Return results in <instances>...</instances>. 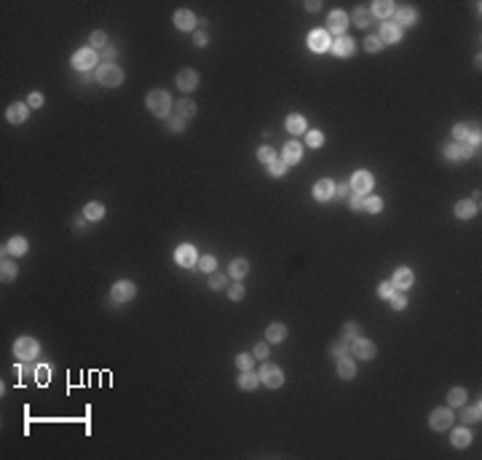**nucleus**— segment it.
Masks as SVG:
<instances>
[{
    "instance_id": "1",
    "label": "nucleus",
    "mask_w": 482,
    "mask_h": 460,
    "mask_svg": "<svg viewBox=\"0 0 482 460\" xmlns=\"http://www.w3.org/2000/svg\"><path fill=\"white\" fill-rule=\"evenodd\" d=\"M145 102H148V110L156 115V118H169V110H172V97H169V91L156 89V91L148 94Z\"/></svg>"
},
{
    "instance_id": "2",
    "label": "nucleus",
    "mask_w": 482,
    "mask_h": 460,
    "mask_svg": "<svg viewBox=\"0 0 482 460\" xmlns=\"http://www.w3.org/2000/svg\"><path fill=\"white\" fill-rule=\"evenodd\" d=\"M97 80H99L102 86H108V89H115V86L123 83V70L115 67L113 62L99 64V67H97Z\"/></svg>"
},
{
    "instance_id": "3",
    "label": "nucleus",
    "mask_w": 482,
    "mask_h": 460,
    "mask_svg": "<svg viewBox=\"0 0 482 460\" xmlns=\"http://www.w3.org/2000/svg\"><path fill=\"white\" fill-rule=\"evenodd\" d=\"M260 383L265 388H281V383H284V372H281L274 361H263V367H260Z\"/></svg>"
},
{
    "instance_id": "4",
    "label": "nucleus",
    "mask_w": 482,
    "mask_h": 460,
    "mask_svg": "<svg viewBox=\"0 0 482 460\" xmlns=\"http://www.w3.org/2000/svg\"><path fill=\"white\" fill-rule=\"evenodd\" d=\"M14 353H16L19 361H32L38 356V340L35 337H19L14 343Z\"/></svg>"
},
{
    "instance_id": "5",
    "label": "nucleus",
    "mask_w": 482,
    "mask_h": 460,
    "mask_svg": "<svg viewBox=\"0 0 482 460\" xmlns=\"http://www.w3.org/2000/svg\"><path fill=\"white\" fill-rule=\"evenodd\" d=\"M429 426L434 431H448L453 426V409L450 407H439V409H434L431 415H429Z\"/></svg>"
},
{
    "instance_id": "6",
    "label": "nucleus",
    "mask_w": 482,
    "mask_h": 460,
    "mask_svg": "<svg viewBox=\"0 0 482 460\" xmlns=\"http://www.w3.org/2000/svg\"><path fill=\"white\" fill-rule=\"evenodd\" d=\"M97 62H99V56H97L94 49H80L73 56V64H75V70H80V73H89L91 67H97Z\"/></svg>"
},
{
    "instance_id": "7",
    "label": "nucleus",
    "mask_w": 482,
    "mask_h": 460,
    "mask_svg": "<svg viewBox=\"0 0 482 460\" xmlns=\"http://www.w3.org/2000/svg\"><path fill=\"white\" fill-rule=\"evenodd\" d=\"M375 353H378V348H375L370 340H364V337H357L354 343H351V356H357V359L372 361V359H375Z\"/></svg>"
},
{
    "instance_id": "8",
    "label": "nucleus",
    "mask_w": 482,
    "mask_h": 460,
    "mask_svg": "<svg viewBox=\"0 0 482 460\" xmlns=\"http://www.w3.org/2000/svg\"><path fill=\"white\" fill-rule=\"evenodd\" d=\"M346 30H348V14L346 11H332L330 21H327V32L340 38V35H346Z\"/></svg>"
},
{
    "instance_id": "9",
    "label": "nucleus",
    "mask_w": 482,
    "mask_h": 460,
    "mask_svg": "<svg viewBox=\"0 0 482 460\" xmlns=\"http://www.w3.org/2000/svg\"><path fill=\"white\" fill-rule=\"evenodd\" d=\"M372 185H375V180H372L370 171H357L354 177H351V190L359 193V195H367L372 190Z\"/></svg>"
},
{
    "instance_id": "10",
    "label": "nucleus",
    "mask_w": 482,
    "mask_h": 460,
    "mask_svg": "<svg viewBox=\"0 0 482 460\" xmlns=\"http://www.w3.org/2000/svg\"><path fill=\"white\" fill-rule=\"evenodd\" d=\"M330 51H332L335 56H340V59H348V56H354V51H357V43L351 40V38H346V35H340V38H335V40H332Z\"/></svg>"
},
{
    "instance_id": "11",
    "label": "nucleus",
    "mask_w": 482,
    "mask_h": 460,
    "mask_svg": "<svg viewBox=\"0 0 482 460\" xmlns=\"http://www.w3.org/2000/svg\"><path fill=\"white\" fill-rule=\"evenodd\" d=\"M308 46H311V51H316V54L330 51V46H332L330 32H327V30H313V32L308 35Z\"/></svg>"
},
{
    "instance_id": "12",
    "label": "nucleus",
    "mask_w": 482,
    "mask_h": 460,
    "mask_svg": "<svg viewBox=\"0 0 482 460\" xmlns=\"http://www.w3.org/2000/svg\"><path fill=\"white\" fill-rule=\"evenodd\" d=\"M174 259H177V265H182V268H193L198 262V252L191 244H182V246H177V252H174Z\"/></svg>"
},
{
    "instance_id": "13",
    "label": "nucleus",
    "mask_w": 482,
    "mask_h": 460,
    "mask_svg": "<svg viewBox=\"0 0 482 460\" xmlns=\"http://www.w3.org/2000/svg\"><path fill=\"white\" fill-rule=\"evenodd\" d=\"M113 300L115 302H129L137 294V287L132 284V281H118V284H113Z\"/></svg>"
},
{
    "instance_id": "14",
    "label": "nucleus",
    "mask_w": 482,
    "mask_h": 460,
    "mask_svg": "<svg viewBox=\"0 0 482 460\" xmlns=\"http://www.w3.org/2000/svg\"><path fill=\"white\" fill-rule=\"evenodd\" d=\"M27 115H30V104H22V102H14L6 110L8 123H27Z\"/></svg>"
},
{
    "instance_id": "15",
    "label": "nucleus",
    "mask_w": 482,
    "mask_h": 460,
    "mask_svg": "<svg viewBox=\"0 0 482 460\" xmlns=\"http://www.w3.org/2000/svg\"><path fill=\"white\" fill-rule=\"evenodd\" d=\"M177 86H180L182 91H193V89H198V73H196V70H191V67L180 70V73H177Z\"/></svg>"
},
{
    "instance_id": "16",
    "label": "nucleus",
    "mask_w": 482,
    "mask_h": 460,
    "mask_svg": "<svg viewBox=\"0 0 482 460\" xmlns=\"http://www.w3.org/2000/svg\"><path fill=\"white\" fill-rule=\"evenodd\" d=\"M313 198L316 201H330V198H335V182L332 180H319L313 185Z\"/></svg>"
},
{
    "instance_id": "17",
    "label": "nucleus",
    "mask_w": 482,
    "mask_h": 460,
    "mask_svg": "<svg viewBox=\"0 0 482 460\" xmlns=\"http://www.w3.org/2000/svg\"><path fill=\"white\" fill-rule=\"evenodd\" d=\"M378 38H381L383 43H399V40H402V30H399L394 21H383Z\"/></svg>"
},
{
    "instance_id": "18",
    "label": "nucleus",
    "mask_w": 482,
    "mask_h": 460,
    "mask_svg": "<svg viewBox=\"0 0 482 460\" xmlns=\"http://www.w3.org/2000/svg\"><path fill=\"white\" fill-rule=\"evenodd\" d=\"M413 281H415L413 270H410V268H399L396 273H394L391 284H394V289H410V287H413Z\"/></svg>"
},
{
    "instance_id": "19",
    "label": "nucleus",
    "mask_w": 482,
    "mask_h": 460,
    "mask_svg": "<svg viewBox=\"0 0 482 460\" xmlns=\"http://www.w3.org/2000/svg\"><path fill=\"white\" fill-rule=\"evenodd\" d=\"M300 158H303V147H300V142H287L284 150H281V161H284L287 166H292V163H298Z\"/></svg>"
},
{
    "instance_id": "20",
    "label": "nucleus",
    "mask_w": 482,
    "mask_h": 460,
    "mask_svg": "<svg viewBox=\"0 0 482 460\" xmlns=\"http://www.w3.org/2000/svg\"><path fill=\"white\" fill-rule=\"evenodd\" d=\"M415 19H418V14H415V8H410V6H402V8L394 11V25H396V27H402V25H415Z\"/></svg>"
},
{
    "instance_id": "21",
    "label": "nucleus",
    "mask_w": 482,
    "mask_h": 460,
    "mask_svg": "<svg viewBox=\"0 0 482 460\" xmlns=\"http://www.w3.org/2000/svg\"><path fill=\"white\" fill-rule=\"evenodd\" d=\"M174 25H177V30H185V32H191L196 27V16L191 14L187 8H180L177 14H174Z\"/></svg>"
},
{
    "instance_id": "22",
    "label": "nucleus",
    "mask_w": 482,
    "mask_h": 460,
    "mask_svg": "<svg viewBox=\"0 0 482 460\" xmlns=\"http://www.w3.org/2000/svg\"><path fill=\"white\" fill-rule=\"evenodd\" d=\"M394 11H396V6L391 0H378V3H372V16H378L383 21H389V16H394Z\"/></svg>"
},
{
    "instance_id": "23",
    "label": "nucleus",
    "mask_w": 482,
    "mask_h": 460,
    "mask_svg": "<svg viewBox=\"0 0 482 460\" xmlns=\"http://www.w3.org/2000/svg\"><path fill=\"white\" fill-rule=\"evenodd\" d=\"M450 444L458 447V450H464V447L472 444V431H469V426H466V428H455V431L450 433Z\"/></svg>"
},
{
    "instance_id": "24",
    "label": "nucleus",
    "mask_w": 482,
    "mask_h": 460,
    "mask_svg": "<svg viewBox=\"0 0 482 460\" xmlns=\"http://www.w3.org/2000/svg\"><path fill=\"white\" fill-rule=\"evenodd\" d=\"M260 385V375L252 372V369H244L239 375V388H244V391H255V388Z\"/></svg>"
},
{
    "instance_id": "25",
    "label": "nucleus",
    "mask_w": 482,
    "mask_h": 460,
    "mask_svg": "<svg viewBox=\"0 0 482 460\" xmlns=\"http://www.w3.org/2000/svg\"><path fill=\"white\" fill-rule=\"evenodd\" d=\"M477 211H479V206L474 201H458L455 204V217L458 220H472Z\"/></svg>"
},
{
    "instance_id": "26",
    "label": "nucleus",
    "mask_w": 482,
    "mask_h": 460,
    "mask_svg": "<svg viewBox=\"0 0 482 460\" xmlns=\"http://www.w3.org/2000/svg\"><path fill=\"white\" fill-rule=\"evenodd\" d=\"M338 375H340V380H351V377L357 375V364H354V359H348V356L338 359Z\"/></svg>"
},
{
    "instance_id": "27",
    "label": "nucleus",
    "mask_w": 482,
    "mask_h": 460,
    "mask_svg": "<svg viewBox=\"0 0 482 460\" xmlns=\"http://www.w3.org/2000/svg\"><path fill=\"white\" fill-rule=\"evenodd\" d=\"M27 249H30V244H27V238H22V235H14V238L8 241V246H6V252L14 254V257L27 254Z\"/></svg>"
},
{
    "instance_id": "28",
    "label": "nucleus",
    "mask_w": 482,
    "mask_h": 460,
    "mask_svg": "<svg viewBox=\"0 0 482 460\" xmlns=\"http://www.w3.org/2000/svg\"><path fill=\"white\" fill-rule=\"evenodd\" d=\"M479 418H482V407H479V402L472 404V407H461V423H466V426H474Z\"/></svg>"
},
{
    "instance_id": "29",
    "label": "nucleus",
    "mask_w": 482,
    "mask_h": 460,
    "mask_svg": "<svg viewBox=\"0 0 482 460\" xmlns=\"http://www.w3.org/2000/svg\"><path fill=\"white\" fill-rule=\"evenodd\" d=\"M228 273H230V278L241 281L246 273H249V262H246V259H233L230 268H228Z\"/></svg>"
},
{
    "instance_id": "30",
    "label": "nucleus",
    "mask_w": 482,
    "mask_h": 460,
    "mask_svg": "<svg viewBox=\"0 0 482 460\" xmlns=\"http://www.w3.org/2000/svg\"><path fill=\"white\" fill-rule=\"evenodd\" d=\"M372 19H375V16H372V11H370L367 6H359V8H357V14H354V25L364 30V27H370V21H372Z\"/></svg>"
},
{
    "instance_id": "31",
    "label": "nucleus",
    "mask_w": 482,
    "mask_h": 460,
    "mask_svg": "<svg viewBox=\"0 0 482 460\" xmlns=\"http://www.w3.org/2000/svg\"><path fill=\"white\" fill-rule=\"evenodd\" d=\"M265 337H268V343H281V340L287 337V326L284 324H271V326H268V332H265Z\"/></svg>"
},
{
    "instance_id": "32",
    "label": "nucleus",
    "mask_w": 482,
    "mask_h": 460,
    "mask_svg": "<svg viewBox=\"0 0 482 460\" xmlns=\"http://www.w3.org/2000/svg\"><path fill=\"white\" fill-rule=\"evenodd\" d=\"M287 132H289V134H303V132H305V118L298 115V113L289 115V118H287Z\"/></svg>"
},
{
    "instance_id": "33",
    "label": "nucleus",
    "mask_w": 482,
    "mask_h": 460,
    "mask_svg": "<svg viewBox=\"0 0 482 460\" xmlns=\"http://www.w3.org/2000/svg\"><path fill=\"white\" fill-rule=\"evenodd\" d=\"M330 353H332V359H343V356H348V353H351V343H348V337H343V340H338V343H332Z\"/></svg>"
},
{
    "instance_id": "34",
    "label": "nucleus",
    "mask_w": 482,
    "mask_h": 460,
    "mask_svg": "<svg viewBox=\"0 0 482 460\" xmlns=\"http://www.w3.org/2000/svg\"><path fill=\"white\" fill-rule=\"evenodd\" d=\"M196 115V104L191 99H180L177 102V118H182V121H187V118H193Z\"/></svg>"
},
{
    "instance_id": "35",
    "label": "nucleus",
    "mask_w": 482,
    "mask_h": 460,
    "mask_svg": "<svg viewBox=\"0 0 482 460\" xmlns=\"http://www.w3.org/2000/svg\"><path fill=\"white\" fill-rule=\"evenodd\" d=\"M83 217H86V220H102V217H104V206L97 204V201L86 204V206H83Z\"/></svg>"
},
{
    "instance_id": "36",
    "label": "nucleus",
    "mask_w": 482,
    "mask_h": 460,
    "mask_svg": "<svg viewBox=\"0 0 482 460\" xmlns=\"http://www.w3.org/2000/svg\"><path fill=\"white\" fill-rule=\"evenodd\" d=\"M383 209V201L378 195H364V206H362V211H370V214H378V211Z\"/></svg>"
},
{
    "instance_id": "37",
    "label": "nucleus",
    "mask_w": 482,
    "mask_h": 460,
    "mask_svg": "<svg viewBox=\"0 0 482 460\" xmlns=\"http://www.w3.org/2000/svg\"><path fill=\"white\" fill-rule=\"evenodd\" d=\"M0 278H3L6 284L16 278V265L11 262V259H6V257H3V265H0Z\"/></svg>"
},
{
    "instance_id": "38",
    "label": "nucleus",
    "mask_w": 482,
    "mask_h": 460,
    "mask_svg": "<svg viewBox=\"0 0 482 460\" xmlns=\"http://www.w3.org/2000/svg\"><path fill=\"white\" fill-rule=\"evenodd\" d=\"M448 404L450 407H464L466 404V391L464 388H453V391L448 393Z\"/></svg>"
},
{
    "instance_id": "39",
    "label": "nucleus",
    "mask_w": 482,
    "mask_h": 460,
    "mask_svg": "<svg viewBox=\"0 0 482 460\" xmlns=\"http://www.w3.org/2000/svg\"><path fill=\"white\" fill-rule=\"evenodd\" d=\"M35 380H38V385H49V380H51V367L49 364H40V367H35Z\"/></svg>"
},
{
    "instance_id": "40",
    "label": "nucleus",
    "mask_w": 482,
    "mask_h": 460,
    "mask_svg": "<svg viewBox=\"0 0 482 460\" xmlns=\"http://www.w3.org/2000/svg\"><path fill=\"white\" fill-rule=\"evenodd\" d=\"M198 270H204V273H215V270H217V259L212 257V254L198 257Z\"/></svg>"
},
{
    "instance_id": "41",
    "label": "nucleus",
    "mask_w": 482,
    "mask_h": 460,
    "mask_svg": "<svg viewBox=\"0 0 482 460\" xmlns=\"http://www.w3.org/2000/svg\"><path fill=\"white\" fill-rule=\"evenodd\" d=\"M102 46H108V35H104L102 30L91 32V38H89V49H102Z\"/></svg>"
},
{
    "instance_id": "42",
    "label": "nucleus",
    "mask_w": 482,
    "mask_h": 460,
    "mask_svg": "<svg viewBox=\"0 0 482 460\" xmlns=\"http://www.w3.org/2000/svg\"><path fill=\"white\" fill-rule=\"evenodd\" d=\"M469 134H472V128H469L466 123H458V126L453 128V137H455V142H458V145H464L466 139H469Z\"/></svg>"
},
{
    "instance_id": "43",
    "label": "nucleus",
    "mask_w": 482,
    "mask_h": 460,
    "mask_svg": "<svg viewBox=\"0 0 482 460\" xmlns=\"http://www.w3.org/2000/svg\"><path fill=\"white\" fill-rule=\"evenodd\" d=\"M225 287H228V278L222 273H217V270L209 273V289H225Z\"/></svg>"
},
{
    "instance_id": "44",
    "label": "nucleus",
    "mask_w": 482,
    "mask_h": 460,
    "mask_svg": "<svg viewBox=\"0 0 482 460\" xmlns=\"http://www.w3.org/2000/svg\"><path fill=\"white\" fill-rule=\"evenodd\" d=\"M257 161L265 163V166H268V163H274V161H276V152H274V147H260V150H257Z\"/></svg>"
},
{
    "instance_id": "45",
    "label": "nucleus",
    "mask_w": 482,
    "mask_h": 460,
    "mask_svg": "<svg viewBox=\"0 0 482 460\" xmlns=\"http://www.w3.org/2000/svg\"><path fill=\"white\" fill-rule=\"evenodd\" d=\"M381 46H383V40L378 38V35H370V38H364V49H367L370 54L381 51Z\"/></svg>"
},
{
    "instance_id": "46",
    "label": "nucleus",
    "mask_w": 482,
    "mask_h": 460,
    "mask_svg": "<svg viewBox=\"0 0 482 460\" xmlns=\"http://www.w3.org/2000/svg\"><path fill=\"white\" fill-rule=\"evenodd\" d=\"M252 361H255V356H249V353H239L236 356V367L244 372V369H252Z\"/></svg>"
},
{
    "instance_id": "47",
    "label": "nucleus",
    "mask_w": 482,
    "mask_h": 460,
    "mask_svg": "<svg viewBox=\"0 0 482 460\" xmlns=\"http://www.w3.org/2000/svg\"><path fill=\"white\" fill-rule=\"evenodd\" d=\"M305 142H308V147H322V145H324V134H322V132H308Z\"/></svg>"
},
{
    "instance_id": "48",
    "label": "nucleus",
    "mask_w": 482,
    "mask_h": 460,
    "mask_svg": "<svg viewBox=\"0 0 482 460\" xmlns=\"http://www.w3.org/2000/svg\"><path fill=\"white\" fill-rule=\"evenodd\" d=\"M378 294H381L383 300H391L394 294H396V289H394V284H391V281H383V284L378 287Z\"/></svg>"
},
{
    "instance_id": "49",
    "label": "nucleus",
    "mask_w": 482,
    "mask_h": 460,
    "mask_svg": "<svg viewBox=\"0 0 482 460\" xmlns=\"http://www.w3.org/2000/svg\"><path fill=\"white\" fill-rule=\"evenodd\" d=\"M268 171H271L274 177H281V174H284V171H287V163H284V161H281V158H276L274 163H268Z\"/></svg>"
},
{
    "instance_id": "50",
    "label": "nucleus",
    "mask_w": 482,
    "mask_h": 460,
    "mask_svg": "<svg viewBox=\"0 0 482 460\" xmlns=\"http://www.w3.org/2000/svg\"><path fill=\"white\" fill-rule=\"evenodd\" d=\"M343 335H346L348 340H357V337H362V332H359V324H354V321H348V324L343 326Z\"/></svg>"
},
{
    "instance_id": "51",
    "label": "nucleus",
    "mask_w": 482,
    "mask_h": 460,
    "mask_svg": "<svg viewBox=\"0 0 482 460\" xmlns=\"http://www.w3.org/2000/svg\"><path fill=\"white\" fill-rule=\"evenodd\" d=\"M351 209H354V211H362V206H364V195H359V193H351V198H348V201H346Z\"/></svg>"
},
{
    "instance_id": "52",
    "label": "nucleus",
    "mask_w": 482,
    "mask_h": 460,
    "mask_svg": "<svg viewBox=\"0 0 482 460\" xmlns=\"http://www.w3.org/2000/svg\"><path fill=\"white\" fill-rule=\"evenodd\" d=\"M351 193H354V190H351L348 185H335V198H340V201H348Z\"/></svg>"
},
{
    "instance_id": "53",
    "label": "nucleus",
    "mask_w": 482,
    "mask_h": 460,
    "mask_svg": "<svg viewBox=\"0 0 482 460\" xmlns=\"http://www.w3.org/2000/svg\"><path fill=\"white\" fill-rule=\"evenodd\" d=\"M228 297H230L233 302H239V300H244V287H241V284H233V287L228 289Z\"/></svg>"
},
{
    "instance_id": "54",
    "label": "nucleus",
    "mask_w": 482,
    "mask_h": 460,
    "mask_svg": "<svg viewBox=\"0 0 482 460\" xmlns=\"http://www.w3.org/2000/svg\"><path fill=\"white\" fill-rule=\"evenodd\" d=\"M166 126L172 128V132H182L185 121H182V118H177V115H172V118H166Z\"/></svg>"
},
{
    "instance_id": "55",
    "label": "nucleus",
    "mask_w": 482,
    "mask_h": 460,
    "mask_svg": "<svg viewBox=\"0 0 482 460\" xmlns=\"http://www.w3.org/2000/svg\"><path fill=\"white\" fill-rule=\"evenodd\" d=\"M442 156L448 158V161H458V145L453 142V145H445L442 147Z\"/></svg>"
},
{
    "instance_id": "56",
    "label": "nucleus",
    "mask_w": 482,
    "mask_h": 460,
    "mask_svg": "<svg viewBox=\"0 0 482 460\" xmlns=\"http://www.w3.org/2000/svg\"><path fill=\"white\" fill-rule=\"evenodd\" d=\"M474 152H477V150H474L472 145H466V142H464V145H458V158H472Z\"/></svg>"
},
{
    "instance_id": "57",
    "label": "nucleus",
    "mask_w": 482,
    "mask_h": 460,
    "mask_svg": "<svg viewBox=\"0 0 482 460\" xmlns=\"http://www.w3.org/2000/svg\"><path fill=\"white\" fill-rule=\"evenodd\" d=\"M389 302H391V308H394V311H402L405 305H407V300L402 297V294H394V297H391Z\"/></svg>"
},
{
    "instance_id": "58",
    "label": "nucleus",
    "mask_w": 482,
    "mask_h": 460,
    "mask_svg": "<svg viewBox=\"0 0 482 460\" xmlns=\"http://www.w3.org/2000/svg\"><path fill=\"white\" fill-rule=\"evenodd\" d=\"M255 359H268V345L265 343H257L255 345Z\"/></svg>"
},
{
    "instance_id": "59",
    "label": "nucleus",
    "mask_w": 482,
    "mask_h": 460,
    "mask_svg": "<svg viewBox=\"0 0 482 460\" xmlns=\"http://www.w3.org/2000/svg\"><path fill=\"white\" fill-rule=\"evenodd\" d=\"M193 43H196V46H201V49H204V46L209 43V35H206V32H196V35H193Z\"/></svg>"
},
{
    "instance_id": "60",
    "label": "nucleus",
    "mask_w": 482,
    "mask_h": 460,
    "mask_svg": "<svg viewBox=\"0 0 482 460\" xmlns=\"http://www.w3.org/2000/svg\"><path fill=\"white\" fill-rule=\"evenodd\" d=\"M27 104H30V107H40V104H43V97H40L38 91H35V94H30V99H27Z\"/></svg>"
},
{
    "instance_id": "61",
    "label": "nucleus",
    "mask_w": 482,
    "mask_h": 460,
    "mask_svg": "<svg viewBox=\"0 0 482 460\" xmlns=\"http://www.w3.org/2000/svg\"><path fill=\"white\" fill-rule=\"evenodd\" d=\"M305 8H308V11H319V8H322V3H316V0H311V3H305Z\"/></svg>"
}]
</instances>
